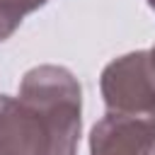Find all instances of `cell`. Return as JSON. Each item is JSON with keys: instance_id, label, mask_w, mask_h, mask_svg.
I'll use <instances>...</instances> for the list:
<instances>
[{"instance_id": "obj_4", "label": "cell", "mask_w": 155, "mask_h": 155, "mask_svg": "<svg viewBox=\"0 0 155 155\" xmlns=\"http://www.w3.org/2000/svg\"><path fill=\"white\" fill-rule=\"evenodd\" d=\"M46 0H0V41L7 39L24 15L41 7Z\"/></svg>"}, {"instance_id": "obj_5", "label": "cell", "mask_w": 155, "mask_h": 155, "mask_svg": "<svg viewBox=\"0 0 155 155\" xmlns=\"http://www.w3.org/2000/svg\"><path fill=\"white\" fill-rule=\"evenodd\" d=\"M150 61H153V68H155V46H153V51H150Z\"/></svg>"}, {"instance_id": "obj_3", "label": "cell", "mask_w": 155, "mask_h": 155, "mask_svg": "<svg viewBox=\"0 0 155 155\" xmlns=\"http://www.w3.org/2000/svg\"><path fill=\"white\" fill-rule=\"evenodd\" d=\"M92 155H155V119L109 111L90 138Z\"/></svg>"}, {"instance_id": "obj_1", "label": "cell", "mask_w": 155, "mask_h": 155, "mask_svg": "<svg viewBox=\"0 0 155 155\" xmlns=\"http://www.w3.org/2000/svg\"><path fill=\"white\" fill-rule=\"evenodd\" d=\"M80 136V85L70 70L39 65L19 97L0 94V155H75Z\"/></svg>"}, {"instance_id": "obj_6", "label": "cell", "mask_w": 155, "mask_h": 155, "mask_svg": "<svg viewBox=\"0 0 155 155\" xmlns=\"http://www.w3.org/2000/svg\"><path fill=\"white\" fill-rule=\"evenodd\" d=\"M148 5H150V7H153V10H155V0H148Z\"/></svg>"}, {"instance_id": "obj_2", "label": "cell", "mask_w": 155, "mask_h": 155, "mask_svg": "<svg viewBox=\"0 0 155 155\" xmlns=\"http://www.w3.org/2000/svg\"><path fill=\"white\" fill-rule=\"evenodd\" d=\"M102 94L114 114L155 119V68L150 53L136 51L111 61L102 73Z\"/></svg>"}]
</instances>
